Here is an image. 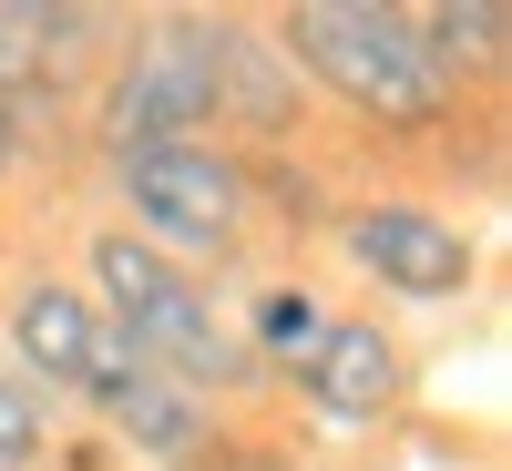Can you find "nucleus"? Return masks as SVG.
<instances>
[{
    "label": "nucleus",
    "mask_w": 512,
    "mask_h": 471,
    "mask_svg": "<svg viewBox=\"0 0 512 471\" xmlns=\"http://www.w3.org/2000/svg\"><path fill=\"white\" fill-rule=\"evenodd\" d=\"M82 410H93L134 461H154V471H205V451H226L216 410H205L195 390H175L164 369H144L123 338H103V379H93V400H82Z\"/></svg>",
    "instance_id": "nucleus-6"
},
{
    "label": "nucleus",
    "mask_w": 512,
    "mask_h": 471,
    "mask_svg": "<svg viewBox=\"0 0 512 471\" xmlns=\"http://www.w3.org/2000/svg\"><path fill=\"white\" fill-rule=\"evenodd\" d=\"M287 390L308 400V420H328V431H379V420L400 410V390H410V349L379 318H328L318 349L287 369Z\"/></svg>",
    "instance_id": "nucleus-8"
},
{
    "label": "nucleus",
    "mask_w": 512,
    "mask_h": 471,
    "mask_svg": "<svg viewBox=\"0 0 512 471\" xmlns=\"http://www.w3.org/2000/svg\"><path fill=\"white\" fill-rule=\"evenodd\" d=\"M82 297L103 308V328H113L144 369H164V379L195 390L205 410L267 390V369H256V359L236 349V328L216 318V287L185 277L175 256L134 246L123 226H93V246H82Z\"/></svg>",
    "instance_id": "nucleus-1"
},
{
    "label": "nucleus",
    "mask_w": 512,
    "mask_h": 471,
    "mask_svg": "<svg viewBox=\"0 0 512 471\" xmlns=\"http://www.w3.org/2000/svg\"><path fill=\"white\" fill-rule=\"evenodd\" d=\"M410 31H420V52H431V72L451 82H492L502 72V52H512V21H502V0H431V11H410Z\"/></svg>",
    "instance_id": "nucleus-11"
},
{
    "label": "nucleus",
    "mask_w": 512,
    "mask_h": 471,
    "mask_svg": "<svg viewBox=\"0 0 512 471\" xmlns=\"http://www.w3.org/2000/svg\"><path fill=\"white\" fill-rule=\"evenodd\" d=\"M226 31H236V11H144V21H123L113 72L93 93L103 154L216 144V123H226Z\"/></svg>",
    "instance_id": "nucleus-3"
},
{
    "label": "nucleus",
    "mask_w": 512,
    "mask_h": 471,
    "mask_svg": "<svg viewBox=\"0 0 512 471\" xmlns=\"http://www.w3.org/2000/svg\"><path fill=\"white\" fill-rule=\"evenodd\" d=\"M226 123L246 134V154H287V134H297V72L267 41V21L226 31Z\"/></svg>",
    "instance_id": "nucleus-9"
},
{
    "label": "nucleus",
    "mask_w": 512,
    "mask_h": 471,
    "mask_svg": "<svg viewBox=\"0 0 512 471\" xmlns=\"http://www.w3.org/2000/svg\"><path fill=\"white\" fill-rule=\"evenodd\" d=\"M267 41L287 52L297 82L349 103L369 134H431V123L461 113V93L431 72V52H420L400 0H287L267 21Z\"/></svg>",
    "instance_id": "nucleus-2"
},
{
    "label": "nucleus",
    "mask_w": 512,
    "mask_h": 471,
    "mask_svg": "<svg viewBox=\"0 0 512 471\" xmlns=\"http://www.w3.org/2000/svg\"><path fill=\"white\" fill-rule=\"evenodd\" d=\"M226 328H236V349H246L256 369H297V359L318 349L328 308H318V287H308V277H256V287H246V308H236Z\"/></svg>",
    "instance_id": "nucleus-10"
},
{
    "label": "nucleus",
    "mask_w": 512,
    "mask_h": 471,
    "mask_svg": "<svg viewBox=\"0 0 512 471\" xmlns=\"http://www.w3.org/2000/svg\"><path fill=\"white\" fill-rule=\"evenodd\" d=\"M338 246H349V267L400 297V308H461V297L482 287V246L461 216H441L431 195H359L349 216H328Z\"/></svg>",
    "instance_id": "nucleus-5"
},
{
    "label": "nucleus",
    "mask_w": 512,
    "mask_h": 471,
    "mask_svg": "<svg viewBox=\"0 0 512 471\" xmlns=\"http://www.w3.org/2000/svg\"><path fill=\"white\" fill-rule=\"evenodd\" d=\"M0 338H11V379H31L41 400H93L113 328H103V308H93L72 277L31 267V277L11 287V308H0Z\"/></svg>",
    "instance_id": "nucleus-7"
},
{
    "label": "nucleus",
    "mask_w": 512,
    "mask_h": 471,
    "mask_svg": "<svg viewBox=\"0 0 512 471\" xmlns=\"http://www.w3.org/2000/svg\"><path fill=\"white\" fill-rule=\"evenodd\" d=\"M21 154H31V144H21V123H11V103H0V175H11Z\"/></svg>",
    "instance_id": "nucleus-13"
},
{
    "label": "nucleus",
    "mask_w": 512,
    "mask_h": 471,
    "mask_svg": "<svg viewBox=\"0 0 512 471\" xmlns=\"http://www.w3.org/2000/svg\"><path fill=\"white\" fill-rule=\"evenodd\" d=\"M113 205H123V236L175 256L195 277L205 256H236L246 246V164L236 144H144V154H113Z\"/></svg>",
    "instance_id": "nucleus-4"
},
{
    "label": "nucleus",
    "mask_w": 512,
    "mask_h": 471,
    "mask_svg": "<svg viewBox=\"0 0 512 471\" xmlns=\"http://www.w3.org/2000/svg\"><path fill=\"white\" fill-rule=\"evenodd\" d=\"M52 400L31 390V379L0 369V471H52Z\"/></svg>",
    "instance_id": "nucleus-12"
}]
</instances>
